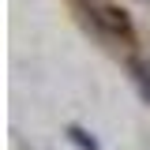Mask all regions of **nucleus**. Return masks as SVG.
Returning a JSON list of instances; mask_svg holds the SVG:
<instances>
[{"label":"nucleus","instance_id":"1","mask_svg":"<svg viewBox=\"0 0 150 150\" xmlns=\"http://www.w3.org/2000/svg\"><path fill=\"white\" fill-rule=\"evenodd\" d=\"M86 15H90V23L98 26V30H105L109 38H124V41H131V19H128L124 8L101 4V8H90Z\"/></svg>","mask_w":150,"mask_h":150},{"label":"nucleus","instance_id":"2","mask_svg":"<svg viewBox=\"0 0 150 150\" xmlns=\"http://www.w3.org/2000/svg\"><path fill=\"white\" fill-rule=\"evenodd\" d=\"M128 71H131V79H135L139 94L150 101V64H146V60H131V64H128Z\"/></svg>","mask_w":150,"mask_h":150},{"label":"nucleus","instance_id":"3","mask_svg":"<svg viewBox=\"0 0 150 150\" xmlns=\"http://www.w3.org/2000/svg\"><path fill=\"white\" fill-rule=\"evenodd\" d=\"M68 139H71L79 150H101V146H98V139H94L86 128H79V124H71V128H68Z\"/></svg>","mask_w":150,"mask_h":150}]
</instances>
